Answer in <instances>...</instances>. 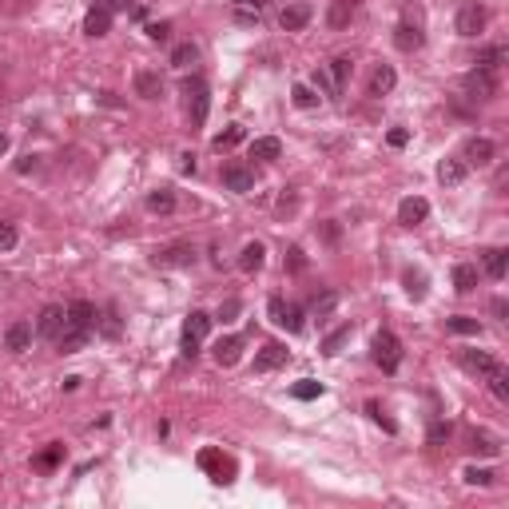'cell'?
Segmentation results:
<instances>
[{
	"instance_id": "6da1fadb",
	"label": "cell",
	"mask_w": 509,
	"mask_h": 509,
	"mask_svg": "<svg viewBox=\"0 0 509 509\" xmlns=\"http://www.w3.org/2000/svg\"><path fill=\"white\" fill-rule=\"evenodd\" d=\"M179 92H183V108H187L191 124L199 127L207 124V111H211V88H207L203 76H187L179 84Z\"/></svg>"
},
{
	"instance_id": "7a4b0ae2",
	"label": "cell",
	"mask_w": 509,
	"mask_h": 509,
	"mask_svg": "<svg viewBox=\"0 0 509 509\" xmlns=\"http://www.w3.org/2000/svg\"><path fill=\"white\" fill-rule=\"evenodd\" d=\"M207 334H211V315H203V311H191L187 322H183V354H187V358H195V354H199V346H203Z\"/></svg>"
},
{
	"instance_id": "3957f363",
	"label": "cell",
	"mask_w": 509,
	"mask_h": 509,
	"mask_svg": "<svg viewBox=\"0 0 509 509\" xmlns=\"http://www.w3.org/2000/svg\"><path fill=\"white\" fill-rule=\"evenodd\" d=\"M374 362H378L386 374H394L398 366H402V342H398V334L378 331V338H374Z\"/></svg>"
},
{
	"instance_id": "277c9868",
	"label": "cell",
	"mask_w": 509,
	"mask_h": 509,
	"mask_svg": "<svg viewBox=\"0 0 509 509\" xmlns=\"http://www.w3.org/2000/svg\"><path fill=\"white\" fill-rule=\"evenodd\" d=\"M458 362L465 366L470 374H477V378H493L497 370H506V366H501V358H497V354H490V350H461Z\"/></svg>"
},
{
	"instance_id": "5b68a950",
	"label": "cell",
	"mask_w": 509,
	"mask_h": 509,
	"mask_svg": "<svg viewBox=\"0 0 509 509\" xmlns=\"http://www.w3.org/2000/svg\"><path fill=\"white\" fill-rule=\"evenodd\" d=\"M485 24H490V16H485V8H481V4H461V8H458V20H454L458 36H465V40L481 36V32H485Z\"/></svg>"
},
{
	"instance_id": "8992f818",
	"label": "cell",
	"mask_w": 509,
	"mask_h": 509,
	"mask_svg": "<svg viewBox=\"0 0 509 509\" xmlns=\"http://www.w3.org/2000/svg\"><path fill=\"white\" fill-rule=\"evenodd\" d=\"M461 88H465V95H470V100H493V95H497V72L474 68V72H465Z\"/></svg>"
},
{
	"instance_id": "52a82bcc",
	"label": "cell",
	"mask_w": 509,
	"mask_h": 509,
	"mask_svg": "<svg viewBox=\"0 0 509 509\" xmlns=\"http://www.w3.org/2000/svg\"><path fill=\"white\" fill-rule=\"evenodd\" d=\"M267 311H270V322H279L283 331L290 334H299L302 331V306H295V302H283L279 295L267 302Z\"/></svg>"
},
{
	"instance_id": "ba28073f",
	"label": "cell",
	"mask_w": 509,
	"mask_h": 509,
	"mask_svg": "<svg viewBox=\"0 0 509 509\" xmlns=\"http://www.w3.org/2000/svg\"><path fill=\"white\" fill-rule=\"evenodd\" d=\"M151 263L156 267H191L195 263V247L191 243H167V247H159L151 254Z\"/></svg>"
},
{
	"instance_id": "9c48e42d",
	"label": "cell",
	"mask_w": 509,
	"mask_h": 509,
	"mask_svg": "<svg viewBox=\"0 0 509 509\" xmlns=\"http://www.w3.org/2000/svg\"><path fill=\"white\" fill-rule=\"evenodd\" d=\"M223 187L235 191V195H251L254 191V172L247 163H227L223 167Z\"/></svg>"
},
{
	"instance_id": "30bf717a",
	"label": "cell",
	"mask_w": 509,
	"mask_h": 509,
	"mask_svg": "<svg viewBox=\"0 0 509 509\" xmlns=\"http://www.w3.org/2000/svg\"><path fill=\"white\" fill-rule=\"evenodd\" d=\"M64 326H76V331H92V326H95V306H92L88 299L68 302V311H64Z\"/></svg>"
},
{
	"instance_id": "8fae6325",
	"label": "cell",
	"mask_w": 509,
	"mask_h": 509,
	"mask_svg": "<svg viewBox=\"0 0 509 509\" xmlns=\"http://www.w3.org/2000/svg\"><path fill=\"white\" fill-rule=\"evenodd\" d=\"M426 215H429V203L422 195H406V199L398 203V223H402V227H418V223H426Z\"/></svg>"
},
{
	"instance_id": "7c38bea8",
	"label": "cell",
	"mask_w": 509,
	"mask_h": 509,
	"mask_svg": "<svg viewBox=\"0 0 509 509\" xmlns=\"http://www.w3.org/2000/svg\"><path fill=\"white\" fill-rule=\"evenodd\" d=\"M290 358V350L283 342H267V346L254 354V374H267V370H279V366Z\"/></svg>"
},
{
	"instance_id": "4fadbf2b",
	"label": "cell",
	"mask_w": 509,
	"mask_h": 509,
	"mask_svg": "<svg viewBox=\"0 0 509 509\" xmlns=\"http://www.w3.org/2000/svg\"><path fill=\"white\" fill-rule=\"evenodd\" d=\"M311 16H315L311 12V4H302V0L299 4H286L283 12H279V28L283 32H302L306 24H311Z\"/></svg>"
},
{
	"instance_id": "5bb4252c",
	"label": "cell",
	"mask_w": 509,
	"mask_h": 509,
	"mask_svg": "<svg viewBox=\"0 0 509 509\" xmlns=\"http://www.w3.org/2000/svg\"><path fill=\"white\" fill-rule=\"evenodd\" d=\"M211 354H215V362H219V366H235L239 358H243V338H239V334H227V338L215 342Z\"/></svg>"
},
{
	"instance_id": "9a60e30c",
	"label": "cell",
	"mask_w": 509,
	"mask_h": 509,
	"mask_svg": "<svg viewBox=\"0 0 509 509\" xmlns=\"http://www.w3.org/2000/svg\"><path fill=\"white\" fill-rule=\"evenodd\" d=\"M199 465H203V470H211V474H215V481H231V474H235V465L223 458L219 450H203V454H199Z\"/></svg>"
},
{
	"instance_id": "2e32d148",
	"label": "cell",
	"mask_w": 509,
	"mask_h": 509,
	"mask_svg": "<svg viewBox=\"0 0 509 509\" xmlns=\"http://www.w3.org/2000/svg\"><path fill=\"white\" fill-rule=\"evenodd\" d=\"M111 16H115V12H108V8L95 0V8H88V16H84V32H88V36H108Z\"/></svg>"
},
{
	"instance_id": "e0dca14e",
	"label": "cell",
	"mask_w": 509,
	"mask_h": 509,
	"mask_svg": "<svg viewBox=\"0 0 509 509\" xmlns=\"http://www.w3.org/2000/svg\"><path fill=\"white\" fill-rule=\"evenodd\" d=\"M493 147L490 140H470L465 143V167H485V163H493Z\"/></svg>"
},
{
	"instance_id": "ac0fdd59",
	"label": "cell",
	"mask_w": 509,
	"mask_h": 509,
	"mask_svg": "<svg viewBox=\"0 0 509 509\" xmlns=\"http://www.w3.org/2000/svg\"><path fill=\"white\" fill-rule=\"evenodd\" d=\"M470 450H474V454H485V458H497V454H501V438L490 434V429H474V434H470Z\"/></svg>"
},
{
	"instance_id": "d6986e66",
	"label": "cell",
	"mask_w": 509,
	"mask_h": 509,
	"mask_svg": "<svg viewBox=\"0 0 509 509\" xmlns=\"http://www.w3.org/2000/svg\"><path fill=\"white\" fill-rule=\"evenodd\" d=\"M354 20V0H331V8H326V24L334 32H342Z\"/></svg>"
},
{
	"instance_id": "ffe728a7",
	"label": "cell",
	"mask_w": 509,
	"mask_h": 509,
	"mask_svg": "<svg viewBox=\"0 0 509 509\" xmlns=\"http://www.w3.org/2000/svg\"><path fill=\"white\" fill-rule=\"evenodd\" d=\"M36 331L56 342V334L64 331V306H44V311H40V326H36Z\"/></svg>"
},
{
	"instance_id": "44dd1931",
	"label": "cell",
	"mask_w": 509,
	"mask_h": 509,
	"mask_svg": "<svg viewBox=\"0 0 509 509\" xmlns=\"http://www.w3.org/2000/svg\"><path fill=\"white\" fill-rule=\"evenodd\" d=\"M28 342H32V326H28V322H12V326L4 331V350H12V354L28 350Z\"/></svg>"
},
{
	"instance_id": "7402d4cb",
	"label": "cell",
	"mask_w": 509,
	"mask_h": 509,
	"mask_svg": "<svg viewBox=\"0 0 509 509\" xmlns=\"http://www.w3.org/2000/svg\"><path fill=\"white\" fill-rule=\"evenodd\" d=\"M88 334H92V331H76V326H64V331L56 334V350H60V354H76V350H84Z\"/></svg>"
},
{
	"instance_id": "603a6c76",
	"label": "cell",
	"mask_w": 509,
	"mask_h": 509,
	"mask_svg": "<svg viewBox=\"0 0 509 509\" xmlns=\"http://www.w3.org/2000/svg\"><path fill=\"white\" fill-rule=\"evenodd\" d=\"M136 95H143V100H159V95H163V80H159V72H136Z\"/></svg>"
},
{
	"instance_id": "cb8c5ba5",
	"label": "cell",
	"mask_w": 509,
	"mask_h": 509,
	"mask_svg": "<svg viewBox=\"0 0 509 509\" xmlns=\"http://www.w3.org/2000/svg\"><path fill=\"white\" fill-rule=\"evenodd\" d=\"M263 259H267V247H263V243H247V247L239 251V270L254 275V270L263 267Z\"/></svg>"
},
{
	"instance_id": "d4e9b609",
	"label": "cell",
	"mask_w": 509,
	"mask_h": 509,
	"mask_svg": "<svg viewBox=\"0 0 509 509\" xmlns=\"http://www.w3.org/2000/svg\"><path fill=\"white\" fill-rule=\"evenodd\" d=\"M394 84H398V72L390 68V64H378L374 76H370V95H386Z\"/></svg>"
},
{
	"instance_id": "484cf974",
	"label": "cell",
	"mask_w": 509,
	"mask_h": 509,
	"mask_svg": "<svg viewBox=\"0 0 509 509\" xmlns=\"http://www.w3.org/2000/svg\"><path fill=\"white\" fill-rule=\"evenodd\" d=\"M470 175V167H465V159H445L442 167H438V179H442L445 187H458L461 179Z\"/></svg>"
},
{
	"instance_id": "4316f807",
	"label": "cell",
	"mask_w": 509,
	"mask_h": 509,
	"mask_svg": "<svg viewBox=\"0 0 509 509\" xmlns=\"http://www.w3.org/2000/svg\"><path fill=\"white\" fill-rule=\"evenodd\" d=\"M474 286H477V267L474 263H458V267H454V290H458V295H470Z\"/></svg>"
},
{
	"instance_id": "83f0119b",
	"label": "cell",
	"mask_w": 509,
	"mask_h": 509,
	"mask_svg": "<svg viewBox=\"0 0 509 509\" xmlns=\"http://www.w3.org/2000/svg\"><path fill=\"white\" fill-rule=\"evenodd\" d=\"M147 211H156V215H172L175 211V191L172 187H159L147 195Z\"/></svg>"
},
{
	"instance_id": "f1b7e54d",
	"label": "cell",
	"mask_w": 509,
	"mask_h": 509,
	"mask_svg": "<svg viewBox=\"0 0 509 509\" xmlns=\"http://www.w3.org/2000/svg\"><path fill=\"white\" fill-rule=\"evenodd\" d=\"M326 72H331L334 88L342 92V88H346V80L354 76V60H350V56H334V60H331V68H326Z\"/></svg>"
},
{
	"instance_id": "f546056e",
	"label": "cell",
	"mask_w": 509,
	"mask_h": 509,
	"mask_svg": "<svg viewBox=\"0 0 509 509\" xmlns=\"http://www.w3.org/2000/svg\"><path fill=\"white\" fill-rule=\"evenodd\" d=\"M283 156V140H275V136H263V140L251 143V159H279Z\"/></svg>"
},
{
	"instance_id": "4dcf8cb0",
	"label": "cell",
	"mask_w": 509,
	"mask_h": 509,
	"mask_svg": "<svg viewBox=\"0 0 509 509\" xmlns=\"http://www.w3.org/2000/svg\"><path fill=\"white\" fill-rule=\"evenodd\" d=\"M346 338H350V322H342L338 331H331L326 338H322V354H326V358H334L338 350L346 346Z\"/></svg>"
},
{
	"instance_id": "1f68e13d",
	"label": "cell",
	"mask_w": 509,
	"mask_h": 509,
	"mask_svg": "<svg viewBox=\"0 0 509 509\" xmlns=\"http://www.w3.org/2000/svg\"><path fill=\"white\" fill-rule=\"evenodd\" d=\"M195 60H199V48L191 44V40H187V44H175L172 48V68H179V72H183V68H191Z\"/></svg>"
},
{
	"instance_id": "d6a6232c",
	"label": "cell",
	"mask_w": 509,
	"mask_h": 509,
	"mask_svg": "<svg viewBox=\"0 0 509 509\" xmlns=\"http://www.w3.org/2000/svg\"><path fill=\"white\" fill-rule=\"evenodd\" d=\"M394 44L402 48V52H418V48H422V32L410 28V24H402V28L394 32Z\"/></svg>"
},
{
	"instance_id": "836d02e7",
	"label": "cell",
	"mask_w": 509,
	"mask_h": 509,
	"mask_svg": "<svg viewBox=\"0 0 509 509\" xmlns=\"http://www.w3.org/2000/svg\"><path fill=\"white\" fill-rule=\"evenodd\" d=\"M334 306H338V290H322V295H315V302H311V315L326 318V315H334Z\"/></svg>"
},
{
	"instance_id": "e575fe53",
	"label": "cell",
	"mask_w": 509,
	"mask_h": 509,
	"mask_svg": "<svg viewBox=\"0 0 509 509\" xmlns=\"http://www.w3.org/2000/svg\"><path fill=\"white\" fill-rule=\"evenodd\" d=\"M506 251H501V247H493V251H485V275H490V279H506Z\"/></svg>"
},
{
	"instance_id": "d590c367",
	"label": "cell",
	"mask_w": 509,
	"mask_h": 509,
	"mask_svg": "<svg viewBox=\"0 0 509 509\" xmlns=\"http://www.w3.org/2000/svg\"><path fill=\"white\" fill-rule=\"evenodd\" d=\"M445 326L454 334H481V322L477 318H470V315H454V318H445Z\"/></svg>"
},
{
	"instance_id": "8d00e7d4",
	"label": "cell",
	"mask_w": 509,
	"mask_h": 509,
	"mask_svg": "<svg viewBox=\"0 0 509 509\" xmlns=\"http://www.w3.org/2000/svg\"><path fill=\"white\" fill-rule=\"evenodd\" d=\"M501 60H506V48H485L474 64H477V68H485V72H497V68H501Z\"/></svg>"
},
{
	"instance_id": "74e56055",
	"label": "cell",
	"mask_w": 509,
	"mask_h": 509,
	"mask_svg": "<svg viewBox=\"0 0 509 509\" xmlns=\"http://www.w3.org/2000/svg\"><path fill=\"white\" fill-rule=\"evenodd\" d=\"M290 394H295V398H302V402H311V398H318V394H322V382H315V378H302V382H295V386H290Z\"/></svg>"
},
{
	"instance_id": "f35d334b",
	"label": "cell",
	"mask_w": 509,
	"mask_h": 509,
	"mask_svg": "<svg viewBox=\"0 0 509 509\" xmlns=\"http://www.w3.org/2000/svg\"><path fill=\"white\" fill-rule=\"evenodd\" d=\"M60 458H64V445H56V442H52V445L44 450V454H40V458L32 461V465H36V470H52V465H56Z\"/></svg>"
},
{
	"instance_id": "ab89813d",
	"label": "cell",
	"mask_w": 509,
	"mask_h": 509,
	"mask_svg": "<svg viewBox=\"0 0 509 509\" xmlns=\"http://www.w3.org/2000/svg\"><path fill=\"white\" fill-rule=\"evenodd\" d=\"M290 95H295V108H302V111H306V108H315V104H318V95L311 92L306 84H295V92H290Z\"/></svg>"
},
{
	"instance_id": "60d3db41",
	"label": "cell",
	"mask_w": 509,
	"mask_h": 509,
	"mask_svg": "<svg viewBox=\"0 0 509 509\" xmlns=\"http://www.w3.org/2000/svg\"><path fill=\"white\" fill-rule=\"evenodd\" d=\"M493 470H485V465H481V470H477V465H470V470H465V481H470V485H493Z\"/></svg>"
},
{
	"instance_id": "b9f144b4",
	"label": "cell",
	"mask_w": 509,
	"mask_h": 509,
	"mask_svg": "<svg viewBox=\"0 0 509 509\" xmlns=\"http://www.w3.org/2000/svg\"><path fill=\"white\" fill-rule=\"evenodd\" d=\"M406 290H410V299H426V275L406 270Z\"/></svg>"
},
{
	"instance_id": "7bdbcfd3",
	"label": "cell",
	"mask_w": 509,
	"mask_h": 509,
	"mask_svg": "<svg viewBox=\"0 0 509 509\" xmlns=\"http://www.w3.org/2000/svg\"><path fill=\"white\" fill-rule=\"evenodd\" d=\"M239 140H243V127H227V131H219V136H215V147H219V151H227V147H235Z\"/></svg>"
},
{
	"instance_id": "ee69618b",
	"label": "cell",
	"mask_w": 509,
	"mask_h": 509,
	"mask_svg": "<svg viewBox=\"0 0 509 509\" xmlns=\"http://www.w3.org/2000/svg\"><path fill=\"white\" fill-rule=\"evenodd\" d=\"M485 382H490V390L501 398V402L509 398V374H506V370H497V374H493V378H485Z\"/></svg>"
},
{
	"instance_id": "f6af8a7d",
	"label": "cell",
	"mask_w": 509,
	"mask_h": 509,
	"mask_svg": "<svg viewBox=\"0 0 509 509\" xmlns=\"http://www.w3.org/2000/svg\"><path fill=\"white\" fill-rule=\"evenodd\" d=\"M16 239H20V235H16V227H12V223H0V251H12V247H16Z\"/></svg>"
},
{
	"instance_id": "bcb514c9",
	"label": "cell",
	"mask_w": 509,
	"mask_h": 509,
	"mask_svg": "<svg viewBox=\"0 0 509 509\" xmlns=\"http://www.w3.org/2000/svg\"><path fill=\"white\" fill-rule=\"evenodd\" d=\"M147 36H151L156 44H167V40H172V24H163V20H159V24H147Z\"/></svg>"
},
{
	"instance_id": "7dc6e473",
	"label": "cell",
	"mask_w": 509,
	"mask_h": 509,
	"mask_svg": "<svg viewBox=\"0 0 509 509\" xmlns=\"http://www.w3.org/2000/svg\"><path fill=\"white\" fill-rule=\"evenodd\" d=\"M366 414H370V418H374V422H378L382 429H386V434H394V422H390V418H382V410H378V402H366Z\"/></svg>"
},
{
	"instance_id": "c3c4849f",
	"label": "cell",
	"mask_w": 509,
	"mask_h": 509,
	"mask_svg": "<svg viewBox=\"0 0 509 509\" xmlns=\"http://www.w3.org/2000/svg\"><path fill=\"white\" fill-rule=\"evenodd\" d=\"M290 270H302L306 267V254H302V247H286V259H283Z\"/></svg>"
},
{
	"instance_id": "681fc988",
	"label": "cell",
	"mask_w": 509,
	"mask_h": 509,
	"mask_svg": "<svg viewBox=\"0 0 509 509\" xmlns=\"http://www.w3.org/2000/svg\"><path fill=\"white\" fill-rule=\"evenodd\" d=\"M315 84H318V88H322L326 95H338V88H334V80H331V72H326V68H318V72H315Z\"/></svg>"
},
{
	"instance_id": "f907efd6",
	"label": "cell",
	"mask_w": 509,
	"mask_h": 509,
	"mask_svg": "<svg viewBox=\"0 0 509 509\" xmlns=\"http://www.w3.org/2000/svg\"><path fill=\"white\" fill-rule=\"evenodd\" d=\"M239 311H243V302H239V299H227V302L219 306V318H223V322H235Z\"/></svg>"
},
{
	"instance_id": "816d5d0a",
	"label": "cell",
	"mask_w": 509,
	"mask_h": 509,
	"mask_svg": "<svg viewBox=\"0 0 509 509\" xmlns=\"http://www.w3.org/2000/svg\"><path fill=\"white\" fill-rule=\"evenodd\" d=\"M104 334H108V338H115V334H120V318H115V311H108V315H104Z\"/></svg>"
},
{
	"instance_id": "f5cc1de1",
	"label": "cell",
	"mask_w": 509,
	"mask_h": 509,
	"mask_svg": "<svg viewBox=\"0 0 509 509\" xmlns=\"http://www.w3.org/2000/svg\"><path fill=\"white\" fill-rule=\"evenodd\" d=\"M386 140H390V147H406V140H410V131H406V127H394V131H390Z\"/></svg>"
},
{
	"instance_id": "db71d44e",
	"label": "cell",
	"mask_w": 509,
	"mask_h": 509,
	"mask_svg": "<svg viewBox=\"0 0 509 509\" xmlns=\"http://www.w3.org/2000/svg\"><path fill=\"white\" fill-rule=\"evenodd\" d=\"M445 438H450V426H445V422H438V426L429 429V442H434V445L445 442Z\"/></svg>"
},
{
	"instance_id": "11a10c76",
	"label": "cell",
	"mask_w": 509,
	"mask_h": 509,
	"mask_svg": "<svg viewBox=\"0 0 509 509\" xmlns=\"http://www.w3.org/2000/svg\"><path fill=\"white\" fill-rule=\"evenodd\" d=\"M179 172H183V175H195V156H191V151H183V156H179Z\"/></svg>"
},
{
	"instance_id": "9f6ffc18",
	"label": "cell",
	"mask_w": 509,
	"mask_h": 509,
	"mask_svg": "<svg viewBox=\"0 0 509 509\" xmlns=\"http://www.w3.org/2000/svg\"><path fill=\"white\" fill-rule=\"evenodd\" d=\"M100 4H104L108 12H120V8H127V4H131V0H100Z\"/></svg>"
},
{
	"instance_id": "6f0895ef",
	"label": "cell",
	"mask_w": 509,
	"mask_h": 509,
	"mask_svg": "<svg viewBox=\"0 0 509 509\" xmlns=\"http://www.w3.org/2000/svg\"><path fill=\"white\" fill-rule=\"evenodd\" d=\"M16 172H36V156H24L16 163Z\"/></svg>"
},
{
	"instance_id": "680465c9",
	"label": "cell",
	"mask_w": 509,
	"mask_h": 509,
	"mask_svg": "<svg viewBox=\"0 0 509 509\" xmlns=\"http://www.w3.org/2000/svg\"><path fill=\"white\" fill-rule=\"evenodd\" d=\"M235 4H239V8H251L254 16H259V8H263V0H235Z\"/></svg>"
},
{
	"instance_id": "91938a15",
	"label": "cell",
	"mask_w": 509,
	"mask_h": 509,
	"mask_svg": "<svg viewBox=\"0 0 509 509\" xmlns=\"http://www.w3.org/2000/svg\"><path fill=\"white\" fill-rule=\"evenodd\" d=\"M322 235L331 239V243H338V227H334V223H326V227H322Z\"/></svg>"
},
{
	"instance_id": "94428289",
	"label": "cell",
	"mask_w": 509,
	"mask_h": 509,
	"mask_svg": "<svg viewBox=\"0 0 509 509\" xmlns=\"http://www.w3.org/2000/svg\"><path fill=\"white\" fill-rule=\"evenodd\" d=\"M4 151H8V136H4V131H0V156H4Z\"/></svg>"
}]
</instances>
